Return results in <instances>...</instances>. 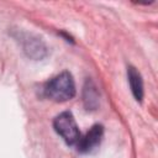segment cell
Wrapping results in <instances>:
<instances>
[{
    "mask_svg": "<svg viewBox=\"0 0 158 158\" xmlns=\"http://www.w3.org/2000/svg\"><path fill=\"white\" fill-rule=\"evenodd\" d=\"M43 90L44 95L56 102L68 101L75 95L74 79L69 72H62L51 80H48Z\"/></svg>",
    "mask_w": 158,
    "mask_h": 158,
    "instance_id": "cell-1",
    "label": "cell"
},
{
    "mask_svg": "<svg viewBox=\"0 0 158 158\" xmlns=\"http://www.w3.org/2000/svg\"><path fill=\"white\" fill-rule=\"evenodd\" d=\"M56 132L65 141L69 146H75L80 138V131L75 122V118L70 111L60 112L53 121Z\"/></svg>",
    "mask_w": 158,
    "mask_h": 158,
    "instance_id": "cell-2",
    "label": "cell"
},
{
    "mask_svg": "<svg viewBox=\"0 0 158 158\" xmlns=\"http://www.w3.org/2000/svg\"><path fill=\"white\" fill-rule=\"evenodd\" d=\"M102 136H104V127L102 125H94L90 127V130L78 141V143L75 144L78 151L80 153H89L91 151H94L101 142L102 139Z\"/></svg>",
    "mask_w": 158,
    "mask_h": 158,
    "instance_id": "cell-3",
    "label": "cell"
},
{
    "mask_svg": "<svg viewBox=\"0 0 158 158\" xmlns=\"http://www.w3.org/2000/svg\"><path fill=\"white\" fill-rule=\"evenodd\" d=\"M127 78L130 83L131 91L137 101H142L143 98V81L139 72L135 67H128L127 68Z\"/></svg>",
    "mask_w": 158,
    "mask_h": 158,
    "instance_id": "cell-4",
    "label": "cell"
},
{
    "mask_svg": "<svg viewBox=\"0 0 158 158\" xmlns=\"http://www.w3.org/2000/svg\"><path fill=\"white\" fill-rule=\"evenodd\" d=\"M25 51L28 52V56L35 58H42V53L44 52V46L38 40H30L27 42V46L25 47Z\"/></svg>",
    "mask_w": 158,
    "mask_h": 158,
    "instance_id": "cell-5",
    "label": "cell"
}]
</instances>
